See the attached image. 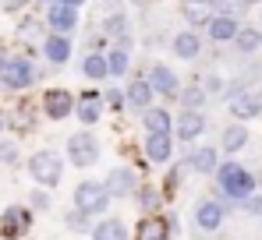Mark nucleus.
I'll return each instance as SVG.
<instances>
[{
    "mask_svg": "<svg viewBox=\"0 0 262 240\" xmlns=\"http://www.w3.org/2000/svg\"><path fill=\"white\" fill-rule=\"evenodd\" d=\"M29 177H32L36 187H46V191L60 187V180H64V156L53 152V149L32 152L29 156Z\"/></svg>",
    "mask_w": 262,
    "mask_h": 240,
    "instance_id": "f257e3e1",
    "label": "nucleus"
},
{
    "mask_svg": "<svg viewBox=\"0 0 262 240\" xmlns=\"http://www.w3.org/2000/svg\"><path fill=\"white\" fill-rule=\"evenodd\" d=\"M36 78H39V71L29 53H11L0 67V88H7V92H25L36 85Z\"/></svg>",
    "mask_w": 262,
    "mask_h": 240,
    "instance_id": "f03ea898",
    "label": "nucleus"
},
{
    "mask_svg": "<svg viewBox=\"0 0 262 240\" xmlns=\"http://www.w3.org/2000/svg\"><path fill=\"white\" fill-rule=\"evenodd\" d=\"M213 177H216L220 191L230 201H245L248 195H255V177H252L245 166H237V162H220Z\"/></svg>",
    "mask_w": 262,
    "mask_h": 240,
    "instance_id": "7ed1b4c3",
    "label": "nucleus"
},
{
    "mask_svg": "<svg viewBox=\"0 0 262 240\" xmlns=\"http://www.w3.org/2000/svg\"><path fill=\"white\" fill-rule=\"evenodd\" d=\"M110 191H106V184L103 180H82L78 187H75V208H82L85 215H103L106 208H110Z\"/></svg>",
    "mask_w": 262,
    "mask_h": 240,
    "instance_id": "20e7f679",
    "label": "nucleus"
},
{
    "mask_svg": "<svg viewBox=\"0 0 262 240\" xmlns=\"http://www.w3.org/2000/svg\"><path fill=\"white\" fill-rule=\"evenodd\" d=\"M43 21H46V32H57V36H75L78 25H82L78 7L60 4V0H53V4H46V7H43Z\"/></svg>",
    "mask_w": 262,
    "mask_h": 240,
    "instance_id": "39448f33",
    "label": "nucleus"
},
{
    "mask_svg": "<svg viewBox=\"0 0 262 240\" xmlns=\"http://www.w3.org/2000/svg\"><path fill=\"white\" fill-rule=\"evenodd\" d=\"M96 159H99V141H96V134L89 127L68 138V162H75L78 170H89Z\"/></svg>",
    "mask_w": 262,
    "mask_h": 240,
    "instance_id": "423d86ee",
    "label": "nucleus"
},
{
    "mask_svg": "<svg viewBox=\"0 0 262 240\" xmlns=\"http://www.w3.org/2000/svg\"><path fill=\"white\" fill-rule=\"evenodd\" d=\"M145 81H149V88H152L160 99H177V92H181V78H177V71L170 67V64H163V60L149 64Z\"/></svg>",
    "mask_w": 262,
    "mask_h": 240,
    "instance_id": "0eeeda50",
    "label": "nucleus"
},
{
    "mask_svg": "<svg viewBox=\"0 0 262 240\" xmlns=\"http://www.w3.org/2000/svg\"><path fill=\"white\" fill-rule=\"evenodd\" d=\"M75 113V95H71V88H60V85H53V88H46L43 92V117L53 120V124H60V120H68Z\"/></svg>",
    "mask_w": 262,
    "mask_h": 240,
    "instance_id": "6e6552de",
    "label": "nucleus"
},
{
    "mask_svg": "<svg viewBox=\"0 0 262 240\" xmlns=\"http://www.w3.org/2000/svg\"><path fill=\"white\" fill-rule=\"evenodd\" d=\"M103 110H106L103 92H99V88H85V92H78V95H75V113H71V117L82 120L85 127H92V124H99V120H103Z\"/></svg>",
    "mask_w": 262,
    "mask_h": 240,
    "instance_id": "1a4fd4ad",
    "label": "nucleus"
},
{
    "mask_svg": "<svg viewBox=\"0 0 262 240\" xmlns=\"http://www.w3.org/2000/svg\"><path fill=\"white\" fill-rule=\"evenodd\" d=\"M32 230V208L29 205H7L0 215V237H21Z\"/></svg>",
    "mask_w": 262,
    "mask_h": 240,
    "instance_id": "9d476101",
    "label": "nucleus"
},
{
    "mask_svg": "<svg viewBox=\"0 0 262 240\" xmlns=\"http://www.w3.org/2000/svg\"><path fill=\"white\" fill-rule=\"evenodd\" d=\"M39 53H43L46 64H53V67H64V64L71 60V53H75V42H71V36L46 32V36H43V46H39Z\"/></svg>",
    "mask_w": 262,
    "mask_h": 240,
    "instance_id": "9b49d317",
    "label": "nucleus"
},
{
    "mask_svg": "<svg viewBox=\"0 0 262 240\" xmlns=\"http://www.w3.org/2000/svg\"><path fill=\"white\" fill-rule=\"evenodd\" d=\"M202 131H206V117H202V110H181V117H174V134L177 141H199L202 138Z\"/></svg>",
    "mask_w": 262,
    "mask_h": 240,
    "instance_id": "f8f14e48",
    "label": "nucleus"
},
{
    "mask_svg": "<svg viewBox=\"0 0 262 240\" xmlns=\"http://www.w3.org/2000/svg\"><path fill=\"white\" fill-rule=\"evenodd\" d=\"M106 191H110V198H131L135 195V187H138V173L131 170V166H114L110 173H106Z\"/></svg>",
    "mask_w": 262,
    "mask_h": 240,
    "instance_id": "ddd939ff",
    "label": "nucleus"
},
{
    "mask_svg": "<svg viewBox=\"0 0 262 240\" xmlns=\"http://www.w3.org/2000/svg\"><path fill=\"white\" fill-rule=\"evenodd\" d=\"M124 103H128L135 113H142V110H149V106L156 103V92L149 88L145 75H138V78H131L128 85H124Z\"/></svg>",
    "mask_w": 262,
    "mask_h": 240,
    "instance_id": "4468645a",
    "label": "nucleus"
},
{
    "mask_svg": "<svg viewBox=\"0 0 262 240\" xmlns=\"http://www.w3.org/2000/svg\"><path fill=\"white\" fill-rule=\"evenodd\" d=\"M170 230H177V219L142 215V223L135 226V240H170Z\"/></svg>",
    "mask_w": 262,
    "mask_h": 240,
    "instance_id": "2eb2a0df",
    "label": "nucleus"
},
{
    "mask_svg": "<svg viewBox=\"0 0 262 240\" xmlns=\"http://www.w3.org/2000/svg\"><path fill=\"white\" fill-rule=\"evenodd\" d=\"M142 156H145V162H170L174 159V134H145Z\"/></svg>",
    "mask_w": 262,
    "mask_h": 240,
    "instance_id": "dca6fc26",
    "label": "nucleus"
},
{
    "mask_svg": "<svg viewBox=\"0 0 262 240\" xmlns=\"http://www.w3.org/2000/svg\"><path fill=\"white\" fill-rule=\"evenodd\" d=\"M170 53H174L177 60H199V53H202V36H199L195 29H188V32H174V39H170Z\"/></svg>",
    "mask_w": 262,
    "mask_h": 240,
    "instance_id": "f3484780",
    "label": "nucleus"
},
{
    "mask_svg": "<svg viewBox=\"0 0 262 240\" xmlns=\"http://www.w3.org/2000/svg\"><path fill=\"white\" fill-rule=\"evenodd\" d=\"M142 127H145V134H170L174 131V113L167 110V106H149V110H142Z\"/></svg>",
    "mask_w": 262,
    "mask_h": 240,
    "instance_id": "a211bd4d",
    "label": "nucleus"
},
{
    "mask_svg": "<svg viewBox=\"0 0 262 240\" xmlns=\"http://www.w3.org/2000/svg\"><path fill=\"white\" fill-rule=\"evenodd\" d=\"M237 29H241V21L237 18H227V14H213L209 21H206V36L213 42H234V36H237Z\"/></svg>",
    "mask_w": 262,
    "mask_h": 240,
    "instance_id": "6ab92c4d",
    "label": "nucleus"
},
{
    "mask_svg": "<svg viewBox=\"0 0 262 240\" xmlns=\"http://www.w3.org/2000/svg\"><path fill=\"white\" fill-rule=\"evenodd\" d=\"M195 223H199V230L202 233H216L220 226H223V205L220 201H199V208H195Z\"/></svg>",
    "mask_w": 262,
    "mask_h": 240,
    "instance_id": "aec40b11",
    "label": "nucleus"
},
{
    "mask_svg": "<svg viewBox=\"0 0 262 240\" xmlns=\"http://www.w3.org/2000/svg\"><path fill=\"white\" fill-rule=\"evenodd\" d=\"M262 113V99L259 95H252V92H234L230 95V117L237 120H252Z\"/></svg>",
    "mask_w": 262,
    "mask_h": 240,
    "instance_id": "412c9836",
    "label": "nucleus"
},
{
    "mask_svg": "<svg viewBox=\"0 0 262 240\" xmlns=\"http://www.w3.org/2000/svg\"><path fill=\"white\" fill-rule=\"evenodd\" d=\"M181 18H184L191 29H206V21L213 18V4H209V0H184V4H181Z\"/></svg>",
    "mask_w": 262,
    "mask_h": 240,
    "instance_id": "4be33fe9",
    "label": "nucleus"
},
{
    "mask_svg": "<svg viewBox=\"0 0 262 240\" xmlns=\"http://www.w3.org/2000/svg\"><path fill=\"white\" fill-rule=\"evenodd\" d=\"M188 166H191L195 173H216V166H220L216 149H213V145H195L191 156H188Z\"/></svg>",
    "mask_w": 262,
    "mask_h": 240,
    "instance_id": "5701e85b",
    "label": "nucleus"
},
{
    "mask_svg": "<svg viewBox=\"0 0 262 240\" xmlns=\"http://www.w3.org/2000/svg\"><path fill=\"white\" fill-rule=\"evenodd\" d=\"M103 57H106V75H110V78H128V71H131V50L110 46Z\"/></svg>",
    "mask_w": 262,
    "mask_h": 240,
    "instance_id": "b1692460",
    "label": "nucleus"
},
{
    "mask_svg": "<svg viewBox=\"0 0 262 240\" xmlns=\"http://www.w3.org/2000/svg\"><path fill=\"white\" fill-rule=\"evenodd\" d=\"M220 145H223V152H241L245 145H248V127L237 120V124H227L223 127V134H220Z\"/></svg>",
    "mask_w": 262,
    "mask_h": 240,
    "instance_id": "393cba45",
    "label": "nucleus"
},
{
    "mask_svg": "<svg viewBox=\"0 0 262 240\" xmlns=\"http://www.w3.org/2000/svg\"><path fill=\"white\" fill-rule=\"evenodd\" d=\"M82 78L89 81H106V57L103 53H96V50H85V57H82Z\"/></svg>",
    "mask_w": 262,
    "mask_h": 240,
    "instance_id": "a878e982",
    "label": "nucleus"
},
{
    "mask_svg": "<svg viewBox=\"0 0 262 240\" xmlns=\"http://www.w3.org/2000/svg\"><path fill=\"white\" fill-rule=\"evenodd\" d=\"M92 240H128V226L121 219H99L92 226Z\"/></svg>",
    "mask_w": 262,
    "mask_h": 240,
    "instance_id": "bb28decb",
    "label": "nucleus"
},
{
    "mask_svg": "<svg viewBox=\"0 0 262 240\" xmlns=\"http://www.w3.org/2000/svg\"><path fill=\"white\" fill-rule=\"evenodd\" d=\"M177 103H181L184 110H202V106L209 103V95L202 92V85H181V92H177Z\"/></svg>",
    "mask_w": 262,
    "mask_h": 240,
    "instance_id": "cd10ccee",
    "label": "nucleus"
},
{
    "mask_svg": "<svg viewBox=\"0 0 262 240\" xmlns=\"http://www.w3.org/2000/svg\"><path fill=\"white\" fill-rule=\"evenodd\" d=\"M135 198H138L135 205L142 208V215H152V212L160 208V191H156L152 184H138V187H135Z\"/></svg>",
    "mask_w": 262,
    "mask_h": 240,
    "instance_id": "c85d7f7f",
    "label": "nucleus"
},
{
    "mask_svg": "<svg viewBox=\"0 0 262 240\" xmlns=\"http://www.w3.org/2000/svg\"><path fill=\"white\" fill-rule=\"evenodd\" d=\"M234 46H237L241 53H255V50L262 46V32H259V29H252V25H241L237 36H234Z\"/></svg>",
    "mask_w": 262,
    "mask_h": 240,
    "instance_id": "c756f323",
    "label": "nucleus"
},
{
    "mask_svg": "<svg viewBox=\"0 0 262 240\" xmlns=\"http://www.w3.org/2000/svg\"><path fill=\"white\" fill-rule=\"evenodd\" d=\"M18 36L29 42V39H36V36H46V21L43 18H36V14H25L21 21H18Z\"/></svg>",
    "mask_w": 262,
    "mask_h": 240,
    "instance_id": "7c9ffc66",
    "label": "nucleus"
},
{
    "mask_svg": "<svg viewBox=\"0 0 262 240\" xmlns=\"http://www.w3.org/2000/svg\"><path fill=\"white\" fill-rule=\"evenodd\" d=\"M89 219H92V215H85L82 208H71V212L64 215V223H68L75 233H85V230H92V226H89Z\"/></svg>",
    "mask_w": 262,
    "mask_h": 240,
    "instance_id": "2f4dec72",
    "label": "nucleus"
},
{
    "mask_svg": "<svg viewBox=\"0 0 262 240\" xmlns=\"http://www.w3.org/2000/svg\"><path fill=\"white\" fill-rule=\"evenodd\" d=\"M103 103H106L114 113H121V110L128 106V103H124V88H106V92H103Z\"/></svg>",
    "mask_w": 262,
    "mask_h": 240,
    "instance_id": "473e14b6",
    "label": "nucleus"
},
{
    "mask_svg": "<svg viewBox=\"0 0 262 240\" xmlns=\"http://www.w3.org/2000/svg\"><path fill=\"white\" fill-rule=\"evenodd\" d=\"M188 170H191V166H188V159H184V162H174V170L167 173V191H177V187H181V180H184V173H188Z\"/></svg>",
    "mask_w": 262,
    "mask_h": 240,
    "instance_id": "72a5a7b5",
    "label": "nucleus"
},
{
    "mask_svg": "<svg viewBox=\"0 0 262 240\" xmlns=\"http://www.w3.org/2000/svg\"><path fill=\"white\" fill-rule=\"evenodd\" d=\"M29 201H32V205H29L32 212H46V208H50V191H46V187H36V191L29 195Z\"/></svg>",
    "mask_w": 262,
    "mask_h": 240,
    "instance_id": "f704fd0d",
    "label": "nucleus"
},
{
    "mask_svg": "<svg viewBox=\"0 0 262 240\" xmlns=\"http://www.w3.org/2000/svg\"><path fill=\"white\" fill-rule=\"evenodd\" d=\"M0 162L4 166H14L18 162V145L14 141H0Z\"/></svg>",
    "mask_w": 262,
    "mask_h": 240,
    "instance_id": "c9c22d12",
    "label": "nucleus"
},
{
    "mask_svg": "<svg viewBox=\"0 0 262 240\" xmlns=\"http://www.w3.org/2000/svg\"><path fill=\"white\" fill-rule=\"evenodd\" d=\"M220 88H223V81H220L216 75H209V78H202V92H206V95H216Z\"/></svg>",
    "mask_w": 262,
    "mask_h": 240,
    "instance_id": "e433bc0d",
    "label": "nucleus"
},
{
    "mask_svg": "<svg viewBox=\"0 0 262 240\" xmlns=\"http://www.w3.org/2000/svg\"><path fill=\"white\" fill-rule=\"evenodd\" d=\"M0 4H4V11H7V14H21V11L29 7V0H0Z\"/></svg>",
    "mask_w": 262,
    "mask_h": 240,
    "instance_id": "4c0bfd02",
    "label": "nucleus"
},
{
    "mask_svg": "<svg viewBox=\"0 0 262 240\" xmlns=\"http://www.w3.org/2000/svg\"><path fill=\"white\" fill-rule=\"evenodd\" d=\"M241 205H245L248 212H262V195H248V198L241 201Z\"/></svg>",
    "mask_w": 262,
    "mask_h": 240,
    "instance_id": "58836bf2",
    "label": "nucleus"
},
{
    "mask_svg": "<svg viewBox=\"0 0 262 240\" xmlns=\"http://www.w3.org/2000/svg\"><path fill=\"white\" fill-rule=\"evenodd\" d=\"M7 57H11V50H7V42L0 39V67H4V60H7Z\"/></svg>",
    "mask_w": 262,
    "mask_h": 240,
    "instance_id": "ea45409f",
    "label": "nucleus"
},
{
    "mask_svg": "<svg viewBox=\"0 0 262 240\" xmlns=\"http://www.w3.org/2000/svg\"><path fill=\"white\" fill-rule=\"evenodd\" d=\"M60 4H71V7H82V4H89V0H60Z\"/></svg>",
    "mask_w": 262,
    "mask_h": 240,
    "instance_id": "a19ab883",
    "label": "nucleus"
},
{
    "mask_svg": "<svg viewBox=\"0 0 262 240\" xmlns=\"http://www.w3.org/2000/svg\"><path fill=\"white\" fill-rule=\"evenodd\" d=\"M4 127H7V113L0 110V131H4Z\"/></svg>",
    "mask_w": 262,
    "mask_h": 240,
    "instance_id": "79ce46f5",
    "label": "nucleus"
},
{
    "mask_svg": "<svg viewBox=\"0 0 262 240\" xmlns=\"http://www.w3.org/2000/svg\"><path fill=\"white\" fill-rule=\"evenodd\" d=\"M32 4H36V7H46V4H53V0H32Z\"/></svg>",
    "mask_w": 262,
    "mask_h": 240,
    "instance_id": "37998d69",
    "label": "nucleus"
},
{
    "mask_svg": "<svg viewBox=\"0 0 262 240\" xmlns=\"http://www.w3.org/2000/svg\"><path fill=\"white\" fill-rule=\"evenodd\" d=\"M252 4H262V0H248V7H252Z\"/></svg>",
    "mask_w": 262,
    "mask_h": 240,
    "instance_id": "c03bdc74",
    "label": "nucleus"
},
{
    "mask_svg": "<svg viewBox=\"0 0 262 240\" xmlns=\"http://www.w3.org/2000/svg\"><path fill=\"white\" fill-rule=\"evenodd\" d=\"M209 4H213V0H209Z\"/></svg>",
    "mask_w": 262,
    "mask_h": 240,
    "instance_id": "a18cd8bd",
    "label": "nucleus"
}]
</instances>
